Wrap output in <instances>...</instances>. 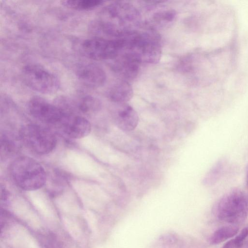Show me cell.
I'll use <instances>...</instances> for the list:
<instances>
[{"instance_id": "cell-4", "label": "cell", "mask_w": 248, "mask_h": 248, "mask_svg": "<svg viewBox=\"0 0 248 248\" xmlns=\"http://www.w3.org/2000/svg\"><path fill=\"white\" fill-rule=\"evenodd\" d=\"M215 211L221 221L233 225L242 223L248 216V195L240 189L231 190L218 201Z\"/></svg>"}, {"instance_id": "cell-12", "label": "cell", "mask_w": 248, "mask_h": 248, "mask_svg": "<svg viewBox=\"0 0 248 248\" xmlns=\"http://www.w3.org/2000/svg\"><path fill=\"white\" fill-rule=\"evenodd\" d=\"M116 104L117 108L113 113V119L116 125L123 131L134 130L139 123L137 112L127 103Z\"/></svg>"}, {"instance_id": "cell-14", "label": "cell", "mask_w": 248, "mask_h": 248, "mask_svg": "<svg viewBox=\"0 0 248 248\" xmlns=\"http://www.w3.org/2000/svg\"><path fill=\"white\" fill-rule=\"evenodd\" d=\"M133 96L131 85L129 82L122 80L114 84L108 92V97L115 104L126 103Z\"/></svg>"}, {"instance_id": "cell-22", "label": "cell", "mask_w": 248, "mask_h": 248, "mask_svg": "<svg viewBox=\"0 0 248 248\" xmlns=\"http://www.w3.org/2000/svg\"><path fill=\"white\" fill-rule=\"evenodd\" d=\"M241 248H248V236L244 242Z\"/></svg>"}, {"instance_id": "cell-13", "label": "cell", "mask_w": 248, "mask_h": 248, "mask_svg": "<svg viewBox=\"0 0 248 248\" xmlns=\"http://www.w3.org/2000/svg\"><path fill=\"white\" fill-rule=\"evenodd\" d=\"M22 143L19 136L4 132L0 135V156L1 159L12 156L17 154Z\"/></svg>"}, {"instance_id": "cell-16", "label": "cell", "mask_w": 248, "mask_h": 248, "mask_svg": "<svg viewBox=\"0 0 248 248\" xmlns=\"http://www.w3.org/2000/svg\"><path fill=\"white\" fill-rule=\"evenodd\" d=\"M238 231L239 228L234 225L220 227L216 230L211 235L210 243L213 245L222 243L236 235Z\"/></svg>"}, {"instance_id": "cell-21", "label": "cell", "mask_w": 248, "mask_h": 248, "mask_svg": "<svg viewBox=\"0 0 248 248\" xmlns=\"http://www.w3.org/2000/svg\"><path fill=\"white\" fill-rule=\"evenodd\" d=\"M8 197V193L4 186H1L0 199L1 201H5Z\"/></svg>"}, {"instance_id": "cell-3", "label": "cell", "mask_w": 248, "mask_h": 248, "mask_svg": "<svg viewBox=\"0 0 248 248\" xmlns=\"http://www.w3.org/2000/svg\"><path fill=\"white\" fill-rule=\"evenodd\" d=\"M10 174L14 183L21 189L33 191L41 188L46 182L43 167L34 159L20 156L11 164Z\"/></svg>"}, {"instance_id": "cell-15", "label": "cell", "mask_w": 248, "mask_h": 248, "mask_svg": "<svg viewBox=\"0 0 248 248\" xmlns=\"http://www.w3.org/2000/svg\"><path fill=\"white\" fill-rule=\"evenodd\" d=\"M75 106L80 112L91 114L100 109L101 102L93 96L84 95L76 100Z\"/></svg>"}, {"instance_id": "cell-23", "label": "cell", "mask_w": 248, "mask_h": 248, "mask_svg": "<svg viewBox=\"0 0 248 248\" xmlns=\"http://www.w3.org/2000/svg\"><path fill=\"white\" fill-rule=\"evenodd\" d=\"M246 182H247V186H248V167L247 168V173H246Z\"/></svg>"}, {"instance_id": "cell-18", "label": "cell", "mask_w": 248, "mask_h": 248, "mask_svg": "<svg viewBox=\"0 0 248 248\" xmlns=\"http://www.w3.org/2000/svg\"><path fill=\"white\" fill-rule=\"evenodd\" d=\"M226 164L224 160L221 159L215 164L205 179L207 185H213L219 180L225 169Z\"/></svg>"}, {"instance_id": "cell-5", "label": "cell", "mask_w": 248, "mask_h": 248, "mask_svg": "<svg viewBox=\"0 0 248 248\" xmlns=\"http://www.w3.org/2000/svg\"><path fill=\"white\" fill-rule=\"evenodd\" d=\"M18 136L23 144L40 155L51 152L57 143L56 137L51 130L36 124L24 125L20 129Z\"/></svg>"}, {"instance_id": "cell-20", "label": "cell", "mask_w": 248, "mask_h": 248, "mask_svg": "<svg viewBox=\"0 0 248 248\" xmlns=\"http://www.w3.org/2000/svg\"><path fill=\"white\" fill-rule=\"evenodd\" d=\"M176 16V12L173 9H168L158 11L155 13L153 16V19L158 22H171Z\"/></svg>"}, {"instance_id": "cell-19", "label": "cell", "mask_w": 248, "mask_h": 248, "mask_svg": "<svg viewBox=\"0 0 248 248\" xmlns=\"http://www.w3.org/2000/svg\"><path fill=\"white\" fill-rule=\"evenodd\" d=\"M40 240L43 248H60V244L54 233L45 232L40 235Z\"/></svg>"}, {"instance_id": "cell-2", "label": "cell", "mask_w": 248, "mask_h": 248, "mask_svg": "<svg viewBox=\"0 0 248 248\" xmlns=\"http://www.w3.org/2000/svg\"><path fill=\"white\" fill-rule=\"evenodd\" d=\"M123 38L125 41L124 50L135 54L141 63L155 64L160 61L162 53L160 38L153 29L136 30Z\"/></svg>"}, {"instance_id": "cell-8", "label": "cell", "mask_w": 248, "mask_h": 248, "mask_svg": "<svg viewBox=\"0 0 248 248\" xmlns=\"http://www.w3.org/2000/svg\"><path fill=\"white\" fill-rule=\"evenodd\" d=\"M30 114L37 120L56 127L62 117L65 109L55 106L39 97L31 98L27 105Z\"/></svg>"}, {"instance_id": "cell-10", "label": "cell", "mask_w": 248, "mask_h": 248, "mask_svg": "<svg viewBox=\"0 0 248 248\" xmlns=\"http://www.w3.org/2000/svg\"><path fill=\"white\" fill-rule=\"evenodd\" d=\"M113 62L112 69L114 72L122 80L128 82L137 77L141 63L135 54L127 50L123 51L114 59Z\"/></svg>"}, {"instance_id": "cell-7", "label": "cell", "mask_w": 248, "mask_h": 248, "mask_svg": "<svg viewBox=\"0 0 248 248\" xmlns=\"http://www.w3.org/2000/svg\"><path fill=\"white\" fill-rule=\"evenodd\" d=\"M24 83L31 90L44 94H50L59 89L60 83L58 78L42 66L29 64L21 72Z\"/></svg>"}, {"instance_id": "cell-9", "label": "cell", "mask_w": 248, "mask_h": 248, "mask_svg": "<svg viewBox=\"0 0 248 248\" xmlns=\"http://www.w3.org/2000/svg\"><path fill=\"white\" fill-rule=\"evenodd\" d=\"M56 128L72 139L82 138L91 131V124L87 119L66 110Z\"/></svg>"}, {"instance_id": "cell-17", "label": "cell", "mask_w": 248, "mask_h": 248, "mask_svg": "<svg viewBox=\"0 0 248 248\" xmlns=\"http://www.w3.org/2000/svg\"><path fill=\"white\" fill-rule=\"evenodd\" d=\"M103 2L104 1L100 0H68L62 1V5L65 7L78 11L93 10Z\"/></svg>"}, {"instance_id": "cell-6", "label": "cell", "mask_w": 248, "mask_h": 248, "mask_svg": "<svg viewBox=\"0 0 248 248\" xmlns=\"http://www.w3.org/2000/svg\"><path fill=\"white\" fill-rule=\"evenodd\" d=\"M123 38L108 39L94 36L83 41L80 46L82 53L94 60H113L124 49Z\"/></svg>"}, {"instance_id": "cell-11", "label": "cell", "mask_w": 248, "mask_h": 248, "mask_svg": "<svg viewBox=\"0 0 248 248\" xmlns=\"http://www.w3.org/2000/svg\"><path fill=\"white\" fill-rule=\"evenodd\" d=\"M76 74L82 84L91 88H98L103 86L107 79L104 69L93 63L80 64L76 69Z\"/></svg>"}, {"instance_id": "cell-1", "label": "cell", "mask_w": 248, "mask_h": 248, "mask_svg": "<svg viewBox=\"0 0 248 248\" xmlns=\"http://www.w3.org/2000/svg\"><path fill=\"white\" fill-rule=\"evenodd\" d=\"M140 18V14L133 5L117 1L104 8L99 20L92 27L95 32L119 38L136 30Z\"/></svg>"}]
</instances>
